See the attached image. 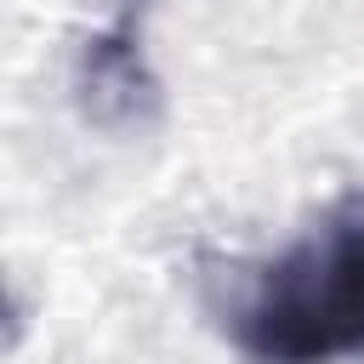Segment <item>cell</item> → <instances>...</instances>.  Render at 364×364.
Wrapping results in <instances>:
<instances>
[{
    "mask_svg": "<svg viewBox=\"0 0 364 364\" xmlns=\"http://www.w3.org/2000/svg\"><path fill=\"white\" fill-rule=\"evenodd\" d=\"M228 330L256 364H336L364 353V210L324 216L318 233L256 267Z\"/></svg>",
    "mask_w": 364,
    "mask_h": 364,
    "instance_id": "6da1fadb",
    "label": "cell"
},
{
    "mask_svg": "<svg viewBox=\"0 0 364 364\" xmlns=\"http://www.w3.org/2000/svg\"><path fill=\"white\" fill-rule=\"evenodd\" d=\"M80 91H85V108H91L97 119H125V114H136V102L154 91V80L142 74V57H136V46H131V28H114V34L85 40Z\"/></svg>",
    "mask_w": 364,
    "mask_h": 364,
    "instance_id": "7a4b0ae2",
    "label": "cell"
}]
</instances>
